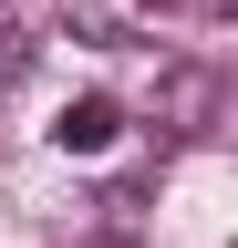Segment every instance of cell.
Instances as JSON below:
<instances>
[{"label":"cell","mask_w":238,"mask_h":248,"mask_svg":"<svg viewBox=\"0 0 238 248\" xmlns=\"http://www.w3.org/2000/svg\"><path fill=\"white\" fill-rule=\"evenodd\" d=\"M114 135H125V104H114V93H73V104L52 114V145L63 155H104Z\"/></svg>","instance_id":"obj_2"},{"label":"cell","mask_w":238,"mask_h":248,"mask_svg":"<svg viewBox=\"0 0 238 248\" xmlns=\"http://www.w3.org/2000/svg\"><path fill=\"white\" fill-rule=\"evenodd\" d=\"M32 73V21H21V0H0V83Z\"/></svg>","instance_id":"obj_3"},{"label":"cell","mask_w":238,"mask_h":248,"mask_svg":"<svg viewBox=\"0 0 238 248\" xmlns=\"http://www.w3.org/2000/svg\"><path fill=\"white\" fill-rule=\"evenodd\" d=\"M218 104H228V83L207 73V62H166L156 73V135H176V145L218 135Z\"/></svg>","instance_id":"obj_1"},{"label":"cell","mask_w":238,"mask_h":248,"mask_svg":"<svg viewBox=\"0 0 238 248\" xmlns=\"http://www.w3.org/2000/svg\"><path fill=\"white\" fill-rule=\"evenodd\" d=\"M197 11H218V21H228V11H238V0H197Z\"/></svg>","instance_id":"obj_4"}]
</instances>
